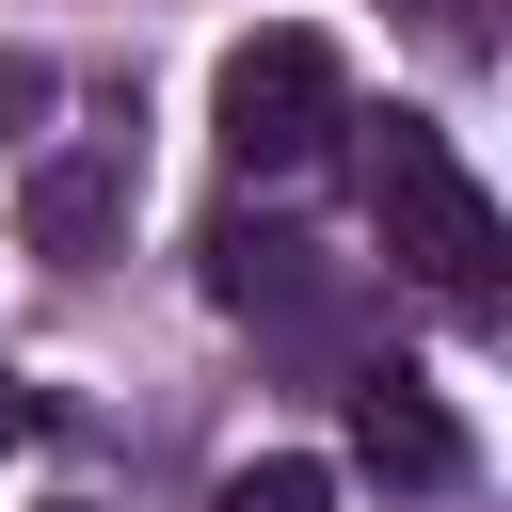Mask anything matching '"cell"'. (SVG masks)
<instances>
[{
  "mask_svg": "<svg viewBox=\"0 0 512 512\" xmlns=\"http://www.w3.org/2000/svg\"><path fill=\"white\" fill-rule=\"evenodd\" d=\"M208 304L224 320H272V336H336V272H320V240H288V224H256V208H224L208 224Z\"/></svg>",
  "mask_w": 512,
  "mask_h": 512,
  "instance_id": "obj_4",
  "label": "cell"
},
{
  "mask_svg": "<svg viewBox=\"0 0 512 512\" xmlns=\"http://www.w3.org/2000/svg\"><path fill=\"white\" fill-rule=\"evenodd\" d=\"M112 224H128V128L112 144H48L32 160V256H112Z\"/></svg>",
  "mask_w": 512,
  "mask_h": 512,
  "instance_id": "obj_5",
  "label": "cell"
},
{
  "mask_svg": "<svg viewBox=\"0 0 512 512\" xmlns=\"http://www.w3.org/2000/svg\"><path fill=\"white\" fill-rule=\"evenodd\" d=\"M208 128H224L240 176H304V160L352 128V64H336V32H240L224 80H208Z\"/></svg>",
  "mask_w": 512,
  "mask_h": 512,
  "instance_id": "obj_2",
  "label": "cell"
},
{
  "mask_svg": "<svg viewBox=\"0 0 512 512\" xmlns=\"http://www.w3.org/2000/svg\"><path fill=\"white\" fill-rule=\"evenodd\" d=\"M336 400H352V464H368L384 496H448V480H464V416L432 400V368L368 352V368H336Z\"/></svg>",
  "mask_w": 512,
  "mask_h": 512,
  "instance_id": "obj_3",
  "label": "cell"
},
{
  "mask_svg": "<svg viewBox=\"0 0 512 512\" xmlns=\"http://www.w3.org/2000/svg\"><path fill=\"white\" fill-rule=\"evenodd\" d=\"M32 128H48V64H32V48H0V144H32Z\"/></svg>",
  "mask_w": 512,
  "mask_h": 512,
  "instance_id": "obj_7",
  "label": "cell"
},
{
  "mask_svg": "<svg viewBox=\"0 0 512 512\" xmlns=\"http://www.w3.org/2000/svg\"><path fill=\"white\" fill-rule=\"evenodd\" d=\"M368 144V240L416 272V288H448V304H496V272H512V208L464 176V144L432 128V112H352Z\"/></svg>",
  "mask_w": 512,
  "mask_h": 512,
  "instance_id": "obj_1",
  "label": "cell"
},
{
  "mask_svg": "<svg viewBox=\"0 0 512 512\" xmlns=\"http://www.w3.org/2000/svg\"><path fill=\"white\" fill-rule=\"evenodd\" d=\"M16 432H32V400H16V384H0V448H16Z\"/></svg>",
  "mask_w": 512,
  "mask_h": 512,
  "instance_id": "obj_8",
  "label": "cell"
},
{
  "mask_svg": "<svg viewBox=\"0 0 512 512\" xmlns=\"http://www.w3.org/2000/svg\"><path fill=\"white\" fill-rule=\"evenodd\" d=\"M208 512H336V464H304V448H256V464H224V496Z\"/></svg>",
  "mask_w": 512,
  "mask_h": 512,
  "instance_id": "obj_6",
  "label": "cell"
}]
</instances>
